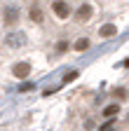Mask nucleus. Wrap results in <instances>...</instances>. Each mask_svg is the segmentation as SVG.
<instances>
[{
    "label": "nucleus",
    "instance_id": "1",
    "mask_svg": "<svg viewBox=\"0 0 129 131\" xmlns=\"http://www.w3.org/2000/svg\"><path fill=\"white\" fill-rule=\"evenodd\" d=\"M3 45L9 47V49H24L28 45V35L24 30H9L7 35L3 38Z\"/></svg>",
    "mask_w": 129,
    "mask_h": 131
},
{
    "label": "nucleus",
    "instance_id": "4",
    "mask_svg": "<svg viewBox=\"0 0 129 131\" xmlns=\"http://www.w3.org/2000/svg\"><path fill=\"white\" fill-rule=\"evenodd\" d=\"M12 75L17 77V80H24L31 75V63L28 61H19V63H14L12 66Z\"/></svg>",
    "mask_w": 129,
    "mask_h": 131
},
{
    "label": "nucleus",
    "instance_id": "11",
    "mask_svg": "<svg viewBox=\"0 0 129 131\" xmlns=\"http://www.w3.org/2000/svg\"><path fill=\"white\" fill-rule=\"evenodd\" d=\"M113 96H115V98H122V101H124V98H127V89H113Z\"/></svg>",
    "mask_w": 129,
    "mask_h": 131
},
{
    "label": "nucleus",
    "instance_id": "14",
    "mask_svg": "<svg viewBox=\"0 0 129 131\" xmlns=\"http://www.w3.org/2000/svg\"><path fill=\"white\" fill-rule=\"evenodd\" d=\"M122 68H129V59H124V61H122Z\"/></svg>",
    "mask_w": 129,
    "mask_h": 131
},
{
    "label": "nucleus",
    "instance_id": "7",
    "mask_svg": "<svg viewBox=\"0 0 129 131\" xmlns=\"http://www.w3.org/2000/svg\"><path fill=\"white\" fill-rule=\"evenodd\" d=\"M28 16H31V21H35V24H42V9L40 7H31V12H28Z\"/></svg>",
    "mask_w": 129,
    "mask_h": 131
},
{
    "label": "nucleus",
    "instance_id": "12",
    "mask_svg": "<svg viewBox=\"0 0 129 131\" xmlns=\"http://www.w3.org/2000/svg\"><path fill=\"white\" fill-rule=\"evenodd\" d=\"M68 47H71L68 42H63V40H61V42L56 45V52H66V49H68Z\"/></svg>",
    "mask_w": 129,
    "mask_h": 131
},
{
    "label": "nucleus",
    "instance_id": "5",
    "mask_svg": "<svg viewBox=\"0 0 129 131\" xmlns=\"http://www.w3.org/2000/svg\"><path fill=\"white\" fill-rule=\"evenodd\" d=\"M92 16H94V7L87 5V3H82V5L77 7V12H75V19L77 21H89Z\"/></svg>",
    "mask_w": 129,
    "mask_h": 131
},
{
    "label": "nucleus",
    "instance_id": "10",
    "mask_svg": "<svg viewBox=\"0 0 129 131\" xmlns=\"http://www.w3.org/2000/svg\"><path fill=\"white\" fill-rule=\"evenodd\" d=\"M77 77V70H71V73H66V75H63V84H71V82Z\"/></svg>",
    "mask_w": 129,
    "mask_h": 131
},
{
    "label": "nucleus",
    "instance_id": "3",
    "mask_svg": "<svg viewBox=\"0 0 129 131\" xmlns=\"http://www.w3.org/2000/svg\"><path fill=\"white\" fill-rule=\"evenodd\" d=\"M52 9H54V14L59 16V19H68V16L73 14V9H71V5L66 3V0H54Z\"/></svg>",
    "mask_w": 129,
    "mask_h": 131
},
{
    "label": "nucleus",
    "instance_id": "13",
    "mask_svg": "<svg viewBox=\"0 0 129 131\" xmlns=\"http://www.w3.org/2000/svg\"><path fill=\"white\" fill-rule=\"evenodd\" d=\"M31 89H33V84H21L19 87V91H31Z\"/></svg>",
    "mask_w": 129,
    "mask_h": 131
},
{
    "label": "nucleus",
    "instance_id": "9",
    "mask_svg": "<svg viewBox=\"0 0 129 131\" xmlns=\"http://www.w3.org/2000/svg\"><path fill=\"white\" fill-rule=\"evenodd\" d=\"M120 112V103H110L108 108H103V115L106 117H113V115H117Z\"/></svg>",
    "mask_w": 129,
    "mask_h": 131
},
{
    "label": "nucleus",
    "instance_id": "8",
    "mask_svg": "<svg viewBox=\"0 0 129 131\" xmlns=\"http://www.w3.org/2000/svg\"><path fill=\"white\" fill-rule=\"evenodd\" d=\"M73 49H75V52H87V49H89V40H87V38H80Z\"/></svg>",
    "mask_w": 129,
    "mask_h": 131
},
{
    "label": "nucleus",
    "instance_id": "6",
    "mask_svg": "<svg viewBox=\"0 0 129 131\" xmlns=\"http://www.w3.org/2000/svg\"><path fill=\"white\" fill-rule=\"evenodd\" d=\"M99 35H101V38H115V35H117V26H115V24H103V26L99 28Z\"/></svg>",
    "mask_w": 129,
    "mask_h": 131
},
{
    "label": "nucleus",
    "instance_id": "2",
    "mask_svg": "<svg viewBox=\"0 0 129 131\" xmlns=\"http://www.w3.org/2000/svg\"><path fill=\"white\" fill-rule=\"evenodd\" d=\"M19 7L17 5H7V7H3V19H5V24L7 26H17V21H19Z\"/></svg>",
    "mask_w": 129,
    "mask_h": 131
}]
</instances>
